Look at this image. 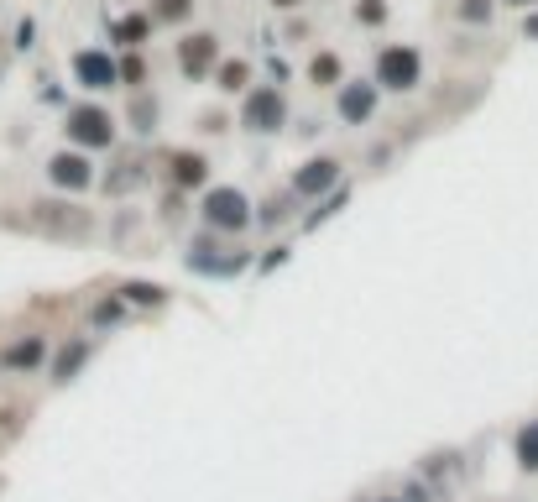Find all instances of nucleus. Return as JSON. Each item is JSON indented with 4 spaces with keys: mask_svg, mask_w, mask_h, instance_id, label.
<instances>
[{
    "mask_svg": "<svg viewBox=\"0 0 538 502\" xmlns=\"http://www.w3.org/2000/svg\"><path fill=\"white\" fill-rule=\"evenodd\" d=\"M48 178L58 189H89L95 184V168H89V157L84 152H58V157H48Z\"/></svg>",
    "mask_w": 538,
    "mask_h": 502,
    "instance_id": "nucleus-9",
    "label": "nucleus"
},
{
    "mask_svg": "<svg viewBox=\"0 0 538 502\" xmlns=\"http://www.w3.org/2000/svg\"><path fill=\"white\" fill-rule=\"evenodd\" d=\"M377 95H382V84H377V79H345V84H340V95H335L340 121H345V126H366V121H371V110H377Z\"/></svg>",
    "mask_w": 538,
    "mask_h": 502,
    "instance_id": "nucleus-6",
    "label": "nucleus"
},
{
    "mask_svg": "<svg viewBox=\"0 0 538 502\" xmlns=\"http://www.w3.org/2000/svg\"><path fill=\"white\" fill-rule=\"evenodd\" d=\"M147 32H152V11H147V16H121V21H115V42H126V48H142Z\"/></svg>",
    "mask_w": 538,
    "mask_h": 502,
    "instance_id": "nucleus-14",
    "label": "nucleus"
},
{
    "mask_svg": "<svg viewBox=\"0 0 538 502\" xmlns=\"http://www.w3.org/2000/svg\"><path fill=\"white\" fill-rule=\"evenodd\" d=\"M246 79H251V68H246L241 58L220 63V89H230V95H236V89H246Z\"/></svg>",
    "mask_w": 538,
    "mask_h": 502,
    "instance_id": "nucleus-20",
    "label": "nucleus"
},
{
    "mask_svg": "<svg viewBox=\"0 0 538 502\" xmlns=\"http://www.w3.org/2000/svg\"><path fill=\"white\" fill-rule=\"evenodd\" d=\"M37 225L58 241H79L89 236V210H79V204H63V199H42L37 204Z\"/></svg>",
    "mask_w": 538,
    "mask_h": 502,
    "instance_id": "nucleus-5",
    "label": "nucleus"
},
{
    "mask_svg": "<svg viewBox=\"0 0 538 502\" xmlns=\"http://www.w3.org/2000/svg\"><path fill=\"white\" fill-rule=\"evenodd\" d=\"M68 142H74V147H84V152H100V147H110L115 142V121H110V110L105 105H74V110H68Z\"/></svg>",
    "mask_w": 538,
    "mask_h": 502,
    "instance_id": "nucleus-2",
    "label": "nucleus"
},
{
    "mask_svg": "<svg viewBox=\"0 0 538 502\" xmlns=\"http://www.w3.org/2000/svg\"><path fill=\"white\" fill-rule=\"evenodd\" d=\"M74 79H79L84 89H110L115 79H121V68L110 63V53L84 48V53H74Z\"/></svg>",
    "mask_w": 538,
    "mask_h": 502,
    "instance_id": "nucleus-10",
    "label": "nucleus"
},
{
    "mask_svg": "<svg viewBox=\"0 0 538 502\" xmlns=\"http://www.w3.org/2000/svg\"><path fill=\"white\" fill-rule=\"evenodd\" d=\"M241 121H246L251 131H262V136L283 131V126H288V100H283V89H272V84H256L251 95H246Z\"/></svg>",
    "mask_w": 538,
    "mask_h": 502,
    "instance_id": "nucleus-4",
    "label": "nucleus"
},
{
    "mask_svg": "<svg viewBox=\"0 0 538 502\" xmlns=\"http://www.w3.org/2000/svg\"><path fill=\"white\" fill-rule=\"evenodd\" d=\"M283 220H288V199H272L262 210V225H283Z\"/></svg>",
    "mask_w": 538,
    "mask_h": 502,
    "instance_id": "nucleus-25",
    "label": "nucleus"
},
{
    "mask_svg": "<svg viewBox=\"0 0 538 502\" xmlns=\"http://www.w3.org/2000/svg\"><path fill=\"white\" fill-rule=\"evenodd\" d=\"M84 356H89V340L84 335L68 340V346L58 351V361H53V382H74V372L84 367Z\"/></svg>",
    "mask_w": 538,
    "mask_h": 502,
    "instance_id": "nucleus-12",
    "label": "nucleus"
},
{
    "mask_svg": "<svg viewBox=\"0 0 538 502\" xmlns=\"http://www.w3.org/2000/svg\"><path fill=\"white\" fill-rule=\"evenodd\" d=\"M37 361H42V335H27L21 346L6 351V367H37Z\"/></svg>",
    "mask_w": 538,
    "mask_h": 502,
    "instance_id": "nucleus-17",
    "label": "nucleus"
},
{
    "mask_svg": "<svg viewBox=\"0 0 538 502\" xmlns=\"http://www.w3.org/2000/svg\"><path fill=\"white\" fill-rule=\"evenodd\" d=\"M194 16V0H152V21H189Z\"/></svg>",
    "mask_w": 538,
    "mask_h": 502,
    "instance_id": "nucleus-18",
    "label": "nucleus"
},
{
    "mask_svg": "<svg viewBox=\"0 0 538 502\" xmlns=\"http://www.w3.org/2000/svg\"><path fill=\"white\" fill-rule=\"evenodd\" d=\"M491 11H497L491 0H460V21H471V27H486Z\"/></svg>",
    "mask_w": 538,
    "mask_h": 502,
    "instance_id": "nucleus-23",
    "label": "nucleus"
},
{
    "mask_svg": "<svg viewBox=\"0 0 538 502\" xmlns=\"http://www.w3.org/2000/svg\"><path fill=\"white\" fill-rule=\"evenodd\" d=\"M377 84L392 95H408V89L424 84V53L408 48V42H387L377 53Z\"/></svg>",
    "mask_w": 538,
    "mask_h": 502,
    "instance_id": "nucleus-1",
    "label": "nucleus"
},
{
    "mask_svg": "<svg viewBox=\"0 0 538 502\" xmlns=\"http://www.w3.org/2000/svg\"><path fill=\"white\" fill-rule=\"evenodd\" d=\"M340 184V163L335 157H314V163H303L293 173V194L298 199H319V194H330Z\"/></svg>",
    "mask_w": 538,
    "mask_h": 502,
    "instance_id": "nucleus-8",
    "label": "nucleus"
},
{
    "mask_svg": "<svg viewBox=\"0 0 538 502\" xmlns=\"http://www.w3.org/2000/svg\"><path fill=\"white\" fill-rule=\"evenodd\" d=\"M215 63H220L215 32H189V37L178 42V68H183V79H209V74H215Z\"/></svg>",
    "mask_w": 538,
    "mask_h": 502,
    "instance_id": "nucleus-7",
    "label": "nucleus"
},
{
    "mask_svg": "<svg viewBox=\"0 0 538 502\" xmlns=\"http://www.w3.org/2000/svg\"><path fill=\"white\" fill-rule=\"evenodd\" d=\"M204 225L209 231H246L251 225V204H246V194L241 189H209L204 194Z\"/></svg>",
    "mask_w": 538,
    "mask_h": 502,
    "instance_id": "nucleus-3",
    "label": "nucleus"
},
{
    "mask_svg": "<svg viewBox=\"0 0 538 502\" xmlns=\"http://www.w3.org/2000/svg\"><path fill=\"white\" fill-rule=\"evenodd\" d=\"M523 32H528V37H538V11L528 16V27H523Z\"/></svg>",
    "mask_w": 538,
    "mask_h": 502,
    "instance_id": "nucleus-27",
    "label": "nucleus"
},
{
    "mask_svg": "<svg viewBox=\"0 0 538 502\" xmlns=\"http://www.w3.org/2000/svg\"><path fill=\"white\" fill-rule=\"evenodd\" d=\"M115 168H121V173H115L110 178V194H126V189H136V184H142V163H115Z\"/></svg>",
    "mask_w": 538,
    "mask_h": 502,
    "instance_id": "nucleus-21",
    "label": "nucleus"
},
{
    "mask_svg": "<svg viewBox=\"0 0 538 502\" xmlns=\"http://www.w3.org/2000/svg\"><path fill=\"white\" fill-rule=\"evenodd\" d=\"M121 299H126V304H147V309H157L162 299H168V293H162L157 283H126V288H121Z\"/></svg>",
    "mask_w": 538,
    "mask_h": 502,
    "instance_id": "nucleus-19",
    "label": "nucleus"
},
{
    "mask_svg": "<svg viewBox=\"0 0 538 502\" xmlns=\"http://www.w3.org/2000/svg\"><path fill=\"white\" fill-rule=\"evenodd\" d=\"M272 6H277V11H293V6H303V0H272Z\"/></svg>",
    "mask_w": 538,
    "mask_h": 502,
    "instance_id": "nucleus-26",
    "label": "nucleus"
},
{
    "mask_svg": "<svg viewBox=\"0 0 538 502\" xmlns=\"http://www.w3.org/2000/svg\"><path fill=\"white\" fill-rule=\"evenodd\" d=\"M356 21H361V27H382V21H387V0H356Z\"/></svg>",
    "mask_w": 538,
    "mask_h": 502,
    "instance_id": "nucleus-22",
    "label": "nucleus"
},
{
    "mask_svg": "<svg viewBox=\"0 0 538 502\" xmlns=\"http://www.w3.org/2000/svg\"><path fill=\"white\" fill-rule=\"evenodd\" d=\"M512 455H518L523 471H538V419H528L518 429V440H512Z\"/></svg>",
    "mask_w": 538,
    "mask_h": 502,
    "instance_id": "nucleus-13",
    "label": "nucleus"
},
{
    "mask_svg": "<svg viewBox=\"0 0 538 502\" xmlns=\"http://www.w3.org/2000/svg\"><path fill=\"white\" fill-rule=\"evenodd\" d=\"M121 79H126L131 89H142V84H147V63H142V53H126V63H121Z\"/></svg>",
    "mask_w": 538,
    "mask_h": 502,
    "instance_id": "nucleus-24",
    "label": "nucleus"
},
{
    "mask_svg": "<svg viewBox=\"0 0 538 502\" xmlns=\"http://www.w3.org/2000/svg\"><path fill=\"white\" fill-rule=\"evenodd\" d=\"M168 178H173V189H199L204 178H209V163H204L199 152L183 147V152H173V157H168Z\"/></svg>",
    "mask_w": 538,
    "mask_h": 502,
    "instance_id": "nucleus-11",
    "label": "nucleus"
},
{
    "mask_svg": "<svg viewBox=\"0 0 538 502\" xmlns=\"http://www.w3.org/2000/svg\"><path fill=\"white\" fill-rule=\"evenodd\" d=\"M152 126H157V100L136 89V100H131V131H142V136H147Z\"/></svg>",
    "mask_w": 538,
    "mask_h": 502,
    "instance_id": "nucleus-16",
    "label": "nucleus"
},
{
    "mask_svg": "<svg viewBox=\"0 0 538 502\" xmlns=\"http://www.w3.org/2000/svg\"><path fill=\"white\" fill-rule=\"evenodd\" d=\"M309 84L335 89V84H340V53H319V58L309 63Z\"/></svg>",
    "mask_w": 538,
    "mask_h": 502,
    "instance_id": "nucleus-15",
    "label": "nucleus"
},
{
    "mask_svg": "<svg viewBox=\"0 0 538 502\" xmlns=\"http://www.w3.org/2000/svg\"><path fill=\"white\" fill-rule=\"evenodd\" d=\"M507 6H523L528 11V6H538V0H507Z\"/></svg>",
    "mask_w": 538,
    "mask_h": 502,
    "instance_id": "nucleus-28",
    "label": "nucleus"
}]
</instances>
